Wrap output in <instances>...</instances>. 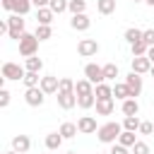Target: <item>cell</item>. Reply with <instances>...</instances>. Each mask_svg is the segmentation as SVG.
Wrapping results in <instances>:
<instances>
[{"instance_id":"cell-15","label":"cell","mask_w":154,"mask_h":154,"mask_svg":"<svg viewBox=\"0 0 154 154\" xmlns=\"http://www.w3.org/2000/svg\"><path fill=\"white\" fill-rule=\"evenodd\" d=\"M63 142H65V137H63L60 132H48V135H46V149H48V152H58V149L63 147Z\"/></svg>"},{"instance_id":"cell-23","label":"cell","mask_w":154,"mask_h":154,"mask_svg":"<svg viewBox=\"0 0 154 154\" xmlns=\"http://www.w3.org/2000/svg\"><path fill=\"white\" fill-rule=\"evenodd\" d=\"M77 106H79L82 111L94 108V106H96V94H82V96H77Z\"/></svg>"},{"instance_id":"cell-34","label":"cell","mask_w":154,"mask_h":154,"mask_svg":"<svg viewBox=\"0 0 154 154\" xmlns=\"http://www.w3.org/2000/svg\"><path fill=\"white\" fill-rule=\"evenodd\" d=\"M67 5H70V0H51V5H48V7H51L55 14H63V12L67 10Z\"/></svg>"},{"instance_id":"cell-1","label":"cell","mask_w":154,"mask_h":154,"mask_svg":"<svg viewBox=\"0 0 154 154\" xmlns=\"http://www.w3.org/2000/svg\"><path fill=\"white\" fill-rule=\"evenodd\" d=\"M120 132H123V123L108 120V123L99 125V130H96V137H99V142H103V144H113V142H118Z\"/></svg>"},{"instance_id":"cell-22","label":"cell","mask_w":154,"mask_h":154,"mask_svg":"<svg viewBox=\"0 0 154 154\" xmlns=\"http://www.w3.org/2000/svg\"><path fill=\"white\" fill-rule=\"evenodd\" d=\"M113 99H118V101L130 99V89H128L125 82H116V84H113Z\"/></svg>"},{"instance_id":"cell-26","label":"cell","mask_w":154,"mask_h":154,"mask_svg":"<svg viewBox=\"0 0 154 154\" xmlns=\"http://www.w3.org/2000/svg\"><path fill=\"white\" fill-rule=\"evenodd\" d=\"M58 132H60V135H63L65 140H72V137H75V135L79 132V128H77V123H63Z\"/></svg>"},{"instance_id":"cell-20","label":"cell","mask_w":154,"mask_h":154,"mask_svg":"<svg viewBox=\"0 0 154 154\" xmlns=\"http://www.w3.org/2000/svg\"><path fill=\"white\" fill-rule=\"evenodd\" d=\"M24 67L29 72H41L43 70V60L38 55H29V58H24Z\"/></svg>"},{"instance_id":"cell-44","label":"cell","mask_w":154,"mask_h":154,"mask_svg":"<svg viewBox=\"0 0 154 154\" xmlns=\"http://www.w3.org/2000/svg\"><path fill=\"white\" fill-rule=\"evenodd\" d=\"M144 2H147V5H149V7H154V0H144Z\"/></svg>"},{"instance_id":"cell-36","label":"cell","mask_w":154,"mask_h":154,"mask_svg":"<svg viewBox=\"0 0 154 154\" xmlns=\"http://www.w3.org/2000/svg\"><path fill=\"white\" fill-rule=\"evenodd\" d=\"M137 132H140V135H152V132H154V120H142Z\"/></svg>"},{"instance_id":"cell-30","label":"cell","mask_w":154,"mask_h":154,"mask_svg":"<svg viewBox=\"0 0 154 154\" xmlns=\"http://www.w3.org/2000/svg\"><path fill=\"white\" fill-rule=\"evenodd\" d=\"M118 142H120L123 147H130V149H132V144L137 142V137H135V132H132V130H123V132H120V137H118Z\"/></svg>"},{"instance_id":"cell-41","label":"cell","mask_w":154,"mask_h":154,"mask_svg":"<svg viewBox=\"0 0 154 154\" xmlns=\"http://www.w3.org/2000/svg\"><path fill=\"white\" fill-rule=\"evenodd\" d=\"M31 2H34V7H36V10H38V7H48V5H51V0H31Z\"/></svg>"},{"instance_id":"cell-25","label":"cell","mask_w":154,"mask_h":154,"mask_svg":"<svg viewBox=\"0 0 154 154\" xmlns=\"http://www.w3.org/2000/svg\"><path fill=\"white\" fill-rule=\"evenodd\" d=\"M142 36H144V31L142 29H137V26H130V29H125V41L132 46V43H137V41H142Z\"/></svg>"},{"instance_id":"cell-8","label":"cell","mask_w":154,"mask_h":154,"mask_svg":"<svg viewBox=\"0 0 154 154\" xmlns=\"http://www.w3.org/2000/svg\"><path fill=\"white\" fill-rule=\"evenodd\" d=\"M24 101L29 103V106H43V101H46V91L41 89V87H29L26 91H24Z\"/></svg>"},{"instance_id":"cell-18","label":"cell","mask_w":154,"mask_h":154,"mask_svg":"<svg viewBox=\"0 0 154 154\" xmlns=\"http://www.w3.org/2000/svg\"><path fill=\"white\" fill-rule=\"evenodd\" d=\"M94 94H96V101H101V99H113V87L106 84V82H101V84L94 87Z\"/></svg>"},{"instance_id":"cell-19","label":"cell","mask_w":154,"mask_h":154,"mask_svg":"<svg viewBox=\"0 0 154 154\" xmlns=\"http://www.w3.org/2000/svg\"><path fill=\"white\" fill-rule=\"evenodd\" d=\"M120 111H123V116H137V113H140L137 99H125V101L120 103Z\"/></svg>"},{"instance_id":"cell-42","label":"cell","mask_w":154,"mask_h":154,"mask_svg":"<svg viewBox=\"0 0 154 154\" xmlns=\"http://www.w3.org/2000/svg\"><path fill=\"white\" fill-rule=\"evenodd\" d=\"M2 7H5L7 12H12V7H14V0H2Z\"/></svg>"},{"instance_id":"cell-40","label":"cell","mask_w":154,"mask_h":154,"mask_svg":"<svg viewBox=\"0 0 154 154\" xmlns=\"http://www.w3.org/2000/svg\"><path fill=\"white\" fill-rule=\"evenodd\" d=\"M142 38H144L147 46H154V29H144V36Z\"/></svg>"},{"instance_id":"cell-37","label":"cell","mask_w":154,"mask_h":154,"mask_svg":"<svg viewBox=\"0 0 154 154\" xmlns=\"http://www.w3.org/2000/svg\"><path fill=\"white\" fill-rule=\"evenodd\" d=\"M132 154H149V144L142 142V140H137V142L132 144Z\"/></svg>"},{"instance_id":"cell-31","label":"cell","mask_w":154,"mask_h":154,"mask_svg":"<svg viewBox=\"0 0 154 154\" xmlns=\"http://www.w3.org/2000/svg\"><path fill=\"white\" fill-rule=\"evenodd\" d=\"M22 82H24V87L29 89V87H38V84H41V77H38V72H29V70H26V75H24Z\"/></svg>"},{"instance_id":"cell-9","label":"cell","mask_w":154,"mask_h":154,"mask_svg":"<svg viewBox=\"0 0 154 154\" xmlns=\"http://www.w3.org/2000/svg\"><path fill=\"white\" fill-rule=\"evenodd\" d=\"M77 53H79L82 58L96 55V53H99V41H96V38H82V41L77 43Z\"/></svg>"},{"instance_id":"cell-27","label":"cell","mask_w":154,"mask_h":154,"mask_svg":"<svg viewBox=\"0 0 154 154\" xmlns=\"http://www.w3.org/2000/svg\"><path fill=\"white\" fill-rule=\"evenodd\" d=\"M31 7H34V2H31V0H14V7H12V12L24 17V14H29V10H31Z\"/></svg>"},{"instance_id":"cell-39","label":"cell","mask_w":154,"mask_h":154,"mask_svg":"<svg viewBox=\"0 0 154 154\" xmlns=\"http://www.w3.org/2000/svg\"><path fill=\"white\" fill-rule=\"evenodd\" d=\"M130 147H123L120 142H113L111 144V154H132V152H128Z\"/></svg>"},{"instance_id":"cell-28","label":"cell","mask_w":154,"mask_h":154,"mask_svg":"<svg viewBox=\"0 0 154 154\" xmlns=\"http://www.w3.org/2000/svg\"><path fill=\"white\" fill-rule=\"evenodd\" d=\"M36 38L38 41H48L51 36H53V29H51V24H36Z\"/></svg>"},{"instance_id":"cell-6","label":"cell","mask_w":154,"mask_h":154,"mask_svg":"<svg viewBox=\"0 0 154 154\" xmlns=\"http://www.w3.org/2000/svg\"><path fill=\"white\" fill-rule=\"evenodd\" d=\"M26 67L17 65V63H2V79H24Z\"/></svg>"},{"instance_id":"cell-46","label":"cell","mask_w":154,"mask_h":154,"mask_svg":"<svg viewBox=\"0 0 154 154\" xmlns=\"http://www.w3.org/2000/svg\"><path fill=\"white\" fill-rule=\"evenodd\" d=\"M149 75H152V77H154V65H152V70H149Z\"/></svg>"},{"instance_id":"cell-12","label":"cell","mask_w":154,"mask_h":154,"mask_svg":"<svg viewBox=\"0 0 154 154\" xmlns=\"http://www.w3.org/2000/svg\"><path fill=\"white\" fill-rule=\"evenodd\" d=\"M77 128H79V132H82V135H94V132L99 130V125H96V118H94V116H82V118L77 120Z\"/></svg>"},{"instance_id":"cell-3","label":"cell","mask_w":154,"mask_h":154,"mask_svg":"<svg viewBox=\"0 0 154 154\" xmlns=\"http://www.w3.org/2000/svg\"><path fill=\"white\" fill-rule=\"evenodd\" d=\"M7 24H10V31H7V36H10L12 41H19V38H22V34L26 31V22H24V17L12 12V14L7 17Z\"/></svg>"},{"instance_id":"cell-17","label":"cell","mask_w":154,"mask_h":154,"mask_svg":"<svg viewBox=\"0 0 154 154\" xmlns=\"http://www.w3.org/2000/svg\"><path fill=\"white\" fill-rule=\"evenodd\" d=\"M53 17H55V12L51 7H38L36 10V24H51Z\"/></svg>"},{"instance_id":"cell-29","label":"cell","mask_w":154,"mask_h":154,"mask_svg":"<svg viewBox=\"0 0 154 154\" xmlns=\"http://www.w3.org/2000/svg\"><path fill=\"white\" fill-rule=\"evenodd\" d=\"M140 123H142V120H140L137 116H125V118H123V130L137 132V130H140Z\"/></svg>"},{"instance_id":"cell-48","label":"cell","mask_w":154,"mask_h":154,"mask_svg":"<svg viewBox=\"0 0 154 154\" xmlns=\"http://www.w3.org/2000/svg\"><path fill=\"white\" fill-rule=\"evenodd\" d=\"M67 154H77V152H67Z\"/></svg>"},{"instance_id":"cell-35","label":"cell","mask_w":154,"mask_h":154,"mask_svg":"<svg viewBox=\"0 0 154 154\" xmlns=\"http://www.w3.org/2000/svg\"><path fill=\"white\" fill-rule=\"evenodd\" d=\"M103 75H106V82H108V79H116V77H118V65H116V63H106V65H103Z\"/></svg>"},{"instance_id":"cell-10","label":"cell","mask_w":154,"mask_h":154,"mask_svg":"<svg viewBox=\"0 0 154 154\" xmlns=\"http://www.w3.org/2000/svg\"><path fill=\"white\" fill-rule=\"evenodd\" d=\"M152 60L147 58V55H135L132 60H130V67H132V72H137V75H147L149 70H152Z\"/></svg>"},{"instance_id":"cell-5","label":"cell","mask_w":154,"mask_h":154,"mask_svg":"<svg viewBox=\"0 0 154 154\" xmlns=\"http://www.w3.org/2000/svg\"><path fill=\"white\" fill-rule=\"evenodd\" d=\"M55 99H58V106H60L63 111H70V108L77 106V94H75V89H60Z\"/></svg>"},{"instance_id":"cell-38","label":"cell","mask_w":154,"mask_h":154,"mask_svg":"<svg viewBox=\"0 0 154 154\" xmlns=\"http://www.w3.org/2000/svg\"><path fill=\"white\" fill-rule=\"evenodd\" d=\"M10 96H12V94L2 87V89H0V108H7V106H10Z\"/></svg>"},{"instance_id":"cell-11","label":"cell","mask_w":154,"mask_h":154,"mask_svg":"<svg viewBox=\"0 0 154 154\" xmlns=\"http://www.w3.org/2000/svg\"><path fill=\"white\" fill-rule=\"evenodd\" d=\"M38 87L46 91V96H48V94H58V89H60V79H58L55 75H43Z\"/></svg>"},{"instance_id":"cell-14","label":"cell","mask_w":154,"mask_h":154,"mask_svg":"<svg viewBox=\"0 0 154 154\" xmlns=\"http://www.w3.org/2000/svg\"><path fill=\"white\" fill-rule=\"evenodd\" d=\"M12 149L19 152V154H26V152L31 149V140H29V135H14V137H12Z\"/></svg>"},{"instance_id":"cell-16","label":"cell","mask_w":154,"mask_h":154,"mask_svg":"<svg viewBox=\"0 0 154 154\" xmlns=\"http://www.w3.org/2000/svg\"><path fill=\"white\" fill-rule=\"evenodd\" d=\"M116 111V101L113 99H101L96 101V116H111Z\"/></svg>"},{"instance_id":"cell-47","label":"cell","mask_w":154,"mask_h":154,"mask_svg":"<svg viewBox=\"0 0 154 154\" xmlns=\"http://www.w3.org/2000/svg\"><path fill=\"white\" fill-rule=\"evenodd\" d=\"M132 2H144V0H132Z\"/></svg>"},{"instance_id":"cell-32","label":"cell","mask_w":154,"mask_h":154,"mask_svg":"<svg viewBox=\"0 0 154 154\" xmlns=\"http://www.w3.org/2000/svg\"><path fill=\"white\" fill-rule=\"evenodd\" d=\"M130 51H132V58H135V55H147L149 46H147V43H144V38H142V41L132 43V46H130Z\"/></svg>"},{"instance_id":"cell-43","label":"cell","mask_w":154,"mask_h":154,"mask_svg":"<svg viewBox=\"0 0 154 154\" xmlns=\"http://www.w3.org/2000/svg\"><path fill=\"white\" fill-rule=\"evenodd\" d=\"M147 58L154 63V46H149V51H147Z\"/></svg>"},{"instance_id":"cell-24","label":"cell","mask_w":154,"mask_h":154,"mask_svg":"<svg viewBox=\"0 0 154 154\" xmlns=\"http://www.w3.org/2000/svg\"><path fill=\"white\" fill-rule=\"evenodd\" d=\"M96 12L99 14H113L116 12V0H96Z\"/></svg>"},{"instance_id":"cell-21","label":"cell","mask_w":154,"mask_h":154,"mask_svg":"<svg viewBox=\"0 0 154 154\" xmlns=\"http://www.w3.org/2000/svg\"><path fill=\"white\" fill-rule=\"evenodd\" d=\"M75 94L77 96H82V94H94V84L84 77V79H77L75 82Z\"/></svg>"},{"instance_id":"cell-49","label":"cell","mask_w":154,"mask_h":154,"mask_svg":"<svg viewBox=\"0 0 154 154\" xmlns=\"http://www.w3.org/2000/svg\"><path fill=\"white\" fill-rule=\"evenodd\" d=\"M101 154H111V152H101Z\"/></svg>"},{"instance_id":"cell-2","label":"cell","mask_w":154,"mask_h":154,"mask_svg":"<svg viewBox=\"0 0 154 154\" xmlns=\"http://www.w3.org/2000/svg\"><path fill=\"white\" fill-rule=\"evenodd\" d=\"M19 43V55L22 58H29V55H36V51H38V38H36V34H29V31H24L22 34V38L17 41Z\"/></svg>"},{"instance_id":"cell-45","label":"cell","mask_w":154,"mask_h":154,"mask_svg":"<svg viewBox=\"0 0 154 154\" xmlns=\"http://www.w3.org/2000/svg\"><path fill=\"white\" fill-rule=\"evenodd\" d=\"M5 154H19V152H14V149H10V152H5Z\"/></svg>"},{"instance_id":"cell-33","label":"cell","mask_w":154,"mask_h":154,"mask_svg":"<svg viewBox=\"0 0 154 154\" xmlns=\"http://www.w3.org/2000/svg\"><path fill=\"white\" fill-rule=\"evenodd\" d=\"M67 10H70L72 14H79V12H84V10H87V0H70Z\"/></svg>"},{"instance_id":"cell-7","label":"cell","mask_w":154,"mask_h":154,"mask_svg":"<svg viewBox=\"0 0 154 154\" xmlns=\"http://www.w3.org/2000/svg\"><path fill=\"white\" fill-rule=\"evenodd\" d=\"M125 84H128V89H130V99H137L140 94H142V77L137 75V72H128L125 75V79H123Z\"/></svg>"},{"instance_id":"cell-4","label":"cell","mask_w":154,"mask_h":154,"mask_svg":"<svg viewBox=\"0 0 154 154\" xmlns=\"http://www.w3.org/2000/svg\"><path fill=\"white\" fill-rule=\"evenodd\" d=\"M84 77L96 87V84H101V82H106V75H103V67L101 65H96V63H87L84 65Z\"/></svg>"},{"instance_id":"cell-13","label":"cell","mask_w":154,"mask_h":154,"mask_svg":"<svg viewBox=\"0 0 154 154\" xmlns=\"http://www.w3.org/2000/svg\"><path fill=\"white\" fill-rule=\"evenodd\" d=\"M70 26H72L75 31H87V29L91 26V19L87 17V12H79V14H72Z\"/></svg>"}]
</instances>
